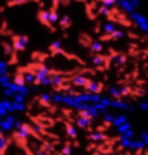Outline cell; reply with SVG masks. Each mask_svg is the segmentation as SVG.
I'll use <instances>...</instances> for the list:
<instances>
[{
  "mask_svg": "<svg viewBox=\"0 0 148 155\" xmlns=\"http://www.w3.org/2000/svg\"><path fill=\"white\" fill-rule=\"evenodd\" d=\"M0 86L148 110V19L136 0H0Z\"/></svg>",
  "mask_w": 148,
  "mask_h": 155,
  "instance_id": "cell-1",
  "label": "cell"
},
{
  "mask_svg": "<svg viewBox=\"0 0 148 155\" xmlns=\"http://www.w3.org/2000/svg\"><path fill=\"white\" fill-rule=\"evenodd\" d=\"M126 110L81 104L41 91L0 100L4 153H145L148 134H134Z\"/></svg>",
  "mask_w": 148,
  "mask_h": 155,
  "instance_id": "cell-2",
  "label": "cell"
}]
</instances>
